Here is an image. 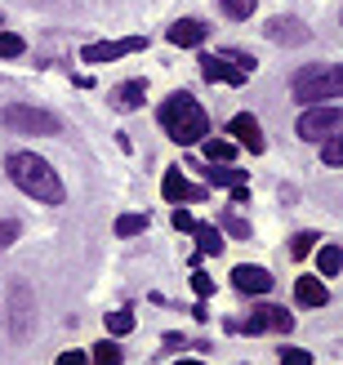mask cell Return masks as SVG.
I'll use <instances>...</instances> for the list:
<instances>
[{"label": "cell", "mask_w": 343, "mask_h": 365, "mask_svg": "<svg viewBox=\"0 0 343 365\" xmlns=\"http://www.w3.org/2000/svg\"><path fill=\"white\" fill-rule=\"evenodd\" d=\"M5 174L31 200H41V205H63V200H67V187H63L58 170H53L45 156H36V152H9L5 156Z\"/></svg>", "instance_id": "1"}, {"label": "cell", "mask_w": 343, "mask_h": 365, "mask_svg": "<svg viewBox=\"0 0 343 365\" xmlns=\"http://www.w3.org/2000/svg\"><path fill=\"white\" fill-rule=\"evenodd\" d=\"M160 130H165L178 148H192V143H205L210 134V116H205V107L196 103L192 94H170L165 103H160Z\"/></svg>", "instance_id": "2"}, {"label": "cell", "mask_w": 343, "mask_h": 365, "mask_svg": "<svg viewBox=\"0 0 343 365\" xmlns=\"http://www.w3.org/2000/svg\"><path fill=\"white\" fill-rule=\"evenodd\" d=\"M290 94H295V103H303V107L334 103V98L343 94V67H334V63H312V67L295 71Z\"/></svg>", "instance_id": "3"}, {"label": "cell", "mask_w": 343, "mask_h": 365, "mask_svg": "<svg viewBox=\"0 0 343 365\" xmlns=\"http://www.w3.org/2000/svg\"><path fill=\"white\" fill-rule=\"evenodd\" d=\"M232 334H250V339H259V334H290L295 330V317L285 312V307H277V303H255L250 307V317L245 321H237V317H227L223 321Z\"/></svg>", "instance_id": "4"}, {"label": "cell", "mask_w": 343, "mask_h": 365, "mask_svg": "<svg viewBox=\"0 0 343 365\" xmlns=\"http://www.w3.org/2000/svg\"><path fill=\"white\" fill-rule=\"evenodd\" d=\"M0 125L14 134H36V138H49L58 134V116H49L45 107H31V103H9L0 112Z\"/></svg>", "instance_id": "5"}, {"label": "cell", "mask_w": 343, "mask_h": 365, "mask_svg": "<svg viewBox=\"0 0 343 365\" xmlns=\"http://www.w3.org/2000/svg\"><path fill=\"white\" fill-rule=\"evenodd\" d=\"M299 138L303 143H326V138H339L343 134V112L334 103H321V107H303V116H299Z\"/></svg>", "instance_id": "6"}, {"label": "cell", "mask_w": 343, "mask_h": 365, "mask_svg": "<svg viewBox=\"0 0 343 365\" xmlns=\"http://www.w3.org/2000/svg\"><path fill=\"white\" fill-rule=\"evenodd\" d=\"M9 334L18 343L36 334V299H31L27 285H14L9 289Z\"/></svg>", "instance_id": "7"}, {"label": "cell", "mask_w": 343, "mask_h": 365, "mask_svg": "<svg viewBox=\"0 0 343 365\" xmlns=\"http://www.w3.org/2000/svg\"><path fill=\"white\" fill-rule=\"evenodd\" d=\"M138 49H148V36H125V41H98V45H85V49H81V58H85V63H116V58H125V53H138Z\"/></svg>", "instance_id": "8"}, {"label": "cell", "mask_w": 343, "mask_h": 365, "mask_svg": "<svg viewBox=\"0 0 343 365\" xmlns=\"http://www.w3.org/2000/svg\"><path fill=\"white\" fill-rule=\"evenodd\" d=\"M232 289H237V294H250V299L272 294V272L255 267V263H241V267H232Z\"/></svg>", "instance_id": "9"}, {"label": "cell", "mask_w": 343, "mask_h": 365, "mask_svg": "<svg viewBox=\"0 0 343 365\" xmlns=\"http://www.w3.org/2000/svg\"><path fill=\"white\" fill-rule=\"evenodd\" d=\"M263 36L272 45H308L312 41V31H308V23H299V18H290V14H281V18H272V23L263 27Z\"/></svg>", "instance_id": "10"}, {"label": "cell", "mask_w": 343, "mask_h": 365, "mask_svg": "<svg viewBox=\"0 0 343 365\" xmlns=\"http://www.w3.org/2000/svg\"><path fill=\"white\" fill-rule=\"evenodd\" d=\"M165 200H174V205H196V200H205V187H196V182H188V174L178 170V165H170L165 170Z\"/></svg>", "instance_id": "11"}, {"label": "cell", "mask_w": 343, "mask_h": 365, "mask_svg": "<svg viewBox=\"0 0 343 365\" xmlns=\"http://www.w3.org/2000/svg\"><path fill=\"white\" fill-rule=\"evenodd\" d=\"M201 76L214 85H245V71L232 67L227 58H219V53H201Z\"/></svg>", "instance_id": "12"}, {"label": "cell", "mask_w": 343, "mask_h": 365, "mask_svg": "<svg viewBox=\"0 0 343 365\" xmlns=\"http://www.w3.org/2000/svg\"><path fill=\"white\" fill-rule=\"evenodd\" d=\"M205 36H210V27L201 23V18H178V23H170L165 41H170V45H183V49H196Z\"/></svg>", "instance_id": "13"}, {"label": "cell", "mask_w": 343, "mask_h": 365, "mask_svg": "<svg viewBox=\"0 0 343 365\" xmlns=\"http://www.w3.org/2000/svg\"><path fill=\"white\" fill-rule=\"evenodd\" d=\"M227 134L241 143L245 152H263V130H259V120L250 116V112H237L232 116V125H227Z\"/></svg>", "instance_id": "14"}, {"label": "cell", "mask_w": 343, "mask_h": 365, "mask_svg": "<svg viewBox=\"0 0 343 365\" xmlns=\"http://www.w3.org/2000/svg\"><path fill=\"white\" fill-rule=\"evenodd\" d=\"M205 182H214V187H227L237 200H245V196H250L245 174H241V170H232V165H210V170H205Z\"/></svg>", "instance_id": "15"}, {"label": "cell", "mask_w": 343, "mask_h": 365, "mask_svg": "<svg viewBox=\"0 0 343 365\" xmlns=\"http://www.w3.org/2000/svg\"><path fill=\"white\" fill-rule=\"evenodd\" d=\"M295 299H299L303 307H326V303H330V289L321 285L317 277H299V281H295Z\"/></svg>", "instance_id": "16"}, {"label": "cell", "mask_w": 343, "mask_h": 365, "mask_svg": "<svg viewBox=\"0 0 343 365\" xmlns=\"http://www.w3.org/2000/svg\"><path fill=\"white\" fill-rule=\"evenodd\" d=\"M143 98H148V81H138V76H134V81H125L116 94H112V103L121 107V112H125V107H138Z\"/></svg>", "instance_id": "17"}, {"label": "cell", "mask_w": 343, "mask_h": 365, "mask_svg": "<svg viewBox=\"0 0 343 365\" xmlns=\"http://www.w3.org/2000/svg\"><path fill=\"white\" fill-rule=\"evenodd\" d=\"M317 267H321V277H339L343 272V250L339 245H317Z\"/></svg>", "instance_id": "18"}, {"label": "cell", "mask_w": 343, "mask_h": 365, "mask_svg": "<svg viewBox=\"0 0 343 365\" xmlns=\"http://www.w3.org/2000/svg\"><path fill=\"white\" fill-rule=\"evenodd\" d=\"M196 245H201L205 254H210V259H214V254H223V232L219 227H210V223H196Z\"/></svg>", "instance_id": "19"}, {"label": "cell", "mask_w": 343, "mask_h": 365, "mask_svg": "<svg viewBox=\"0 0 343 365\" xmlns=\"http://www.w3.org/2000/svg\"><path fill=\"white\" fill-rule=\"evenodd\" d=\"M201 152L210 156V165H232V160H237V143H223V138H214V143H205Z\"/></svg>", "instance_id": "20"}, {"label": "cell", "mask_w": 343, "mask_h": 365, "mask_svg": "<svg viewBox=\"0 0 343 365\" xmlns=\"http://www.w3.org/2000/svg\"><path fill=\"white\" fill-rule=\"evenodd\" d=\"M85 361H89V365H121L125 356H121V348H116V343L107 339V343H94V352H89Z\"/></svg>", "instance_id": "21"}, {"label": "cell", "mask_w": 343, "mask_h": 365, "mask_svg": "<svg viewBox=\"0 0 343 365\" xmlns=\"http://www.w3.org/2000/svg\"><path fill=\"white\" fill-rule=\"evenodd\" d=\"M107 330H112V339H125V334H130L134 330V312H130V307H121V312H107Z\"/></svg>", "instance_id": "22"}, {"label": "cell", "mask_w": 343, "mask_h": 365, "mask_svg": "<svg viewBox=\"0 0 343 365\" xmlns=\"http://www.w3.org/2000/svg\"><path fill=\"white\" fill-rule=\"evenodd\" d=\"M148 223H152L148 214H121L116 218V236H143V232H148Z\"/></svg>", "instance_id": "23"}, {"label": "cell", "mask_w": 343, "mask_h": 365, "mask_svg": "<svg viewBox=\"0 0 343 365\" xmlns=\"http://www.w3.org/2000/svg\"><path fill=\"white\" fill-rule=\"evenodd\" d=\"M317 245H321V236H317V232H299L295 241H290V254H295V259H308Z\"/></svg>", "instance_id": "24"}, {"label": "cell", "mask_w": 343, "mask_h": 365, "mask_svg": "<svg viewBox=\"0 0 343 365\" xmlns=\"http://www.w3.org/2000/svg\"><path fill=\"white\" fill-rule=\"evenodd\" d=\"M23 36H14V31H0V58H23Z\"/></svg>", "instance_id": "25"}, {"label": "cell", "mask_w": 343, "mask_h": 365, "mask_svg": "<svg viewBox=\"0 0 343 365\" xmlns=\"http://www.w3.org/2000/svg\"><path fill=\"white\" fill-rule=\"evenodd\" d=\"M321 160H326L330 170H339L343 165V138H326V143H321Z\"/></svg>", "instance_id": "26"}, {"label": "cell", "mask_w": 343, "mask_h": 365, "mask_svg": "<svg viewBox=\"0 0 343 365\" xmlns=\"http://www.w3.org/2000/svg\"><path fill=\"white\" fill-rule=\"evenodd\" d=\"M227 18H237V23H245L250 14H255V0H219Z\"/></svg>", "instance_id": "27"}, {"label": "cell", "mask_w": 343, "mask_h": 365, "mask_svg": "<svg viewBox=\"0 0 343 365\" xmlns=\"http://www.w3.org/2000/svg\"><path fill=\"white\" fill-rule=\"evenodd\" d=\"M18 236H23V223L18 218H0V250H9Z\"/></svg>", "instance_id": "28"}, {"label": "cell", "mask_w": 343, "mask_h": 365, "mask_svg": "<svg viewBox=\"0 0 343 365\" xmlns=\"http://www.w3.org/2000/svg\"><path fill=\"white\" fill-rule=\"evenodd\" d=\"M223 232L237 236V241H250V223H245V218H237V214H223Z\"/></svg>", "instance_id": "29"}, {"label": "cell", "mask_w": 343, "mask_h": 365, "mask_svg": "<svg viewBox=\"0 0 343 365\" xmlns=\"http://www.w3.org/2000/svg\"><path fill=\"white\" fill-rule=\"evenodd\" d=\"M281 365H312V356L303 348H281Z\"/></svg>", "instance_id": "30"}, {"label": "cell", "mask_w": 343, "mask_h": 365, "mask_svg": "<svg viewBox=\"0 0 343 365\" xmlns=\"http://www.w3.org/2000/svg\"><path fill=\"white\" fill-rule=\"evenodd\" d=\"M170 223H174V232H188V236L196 232V218H192L188 210H174V218H170Z\"/></svg>", "instance_id": "31"}, {"label": "cell", "mask_w": 343, "mask_h": 365, "mask_svg": "<svg viewBox=\"0 0 343 365\" xmlns=\"http://www.w3.org/2000/svg\"><path fill=\"white\" fill-rule=\"evenodd\" d=\"M192 294H201V299H205V294H214V281L205 277V272H192Z\"/></svg>", "instance_id": "32"}, {"label": "cell", "mask_w": 343, "mask_h": 365, "mask_svg": "<svg viewBox=\"0 0 343 365\" xmlns=\"http://www.w3.org/2000/svg\"><path fill=\"white\" fill-rule=\"evenodd\" d=\"M53 365H89V361H85V352H63Z\"/></svg>", "instance_id": "33"}, {"label": "cell", "mask_w": 343, "mask_h": 365, "mask_svg": "<svg viewBox=\"0 0 343 365\" xmlns=\"http://www.w3.org/2000/svg\"><path fill=\"white\" fill-rule=\"evenodd\" d=\"M178 365H201V361H196V356H188V361H178Z\"/></svg>", "instance_id": "34"}]
</instances>
